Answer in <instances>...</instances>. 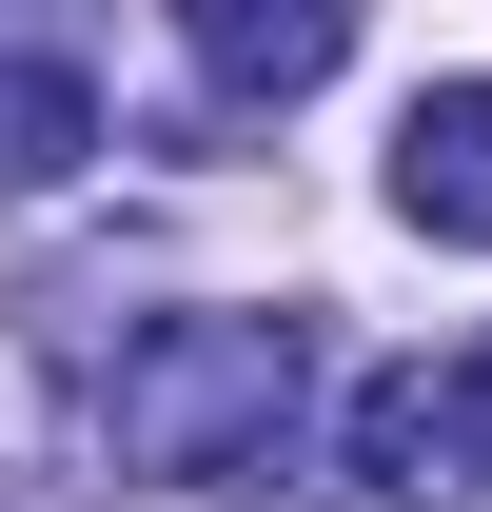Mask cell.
<instances>
[{
	"mask_svg": "<svg viewBox=\"0 0 492 512\" xmlns=\"http://www.w3.org/2000/svg\"><path fill=\"white\" fill-rule=\"evenodd\" d=\"M99 414H119V453L178 473V493H237V512L315 493V335L296 316H158Z\"/></svg>",
	"mask_w": 492,
	"mask_h": 512,
	"instance_id": "6da1fadb",
	"label": "cell"
},
{
	"mask_svg": "<svg viewBox=\"0 0 492 512\" xmlns=\"http://www.w3.org/2000/svg\"><path fill=\"white\" fill-rule=\"evenodd\" d=\"M355 473L394 512H492V355H394L355 394Z\"/></svg>",
	"mask_w": 492,
	"mask_h": 512,
	"instance_id": "7a4b0ae2",
	"label": "cell"
},
{
	"mask_svg": "<svg viewBox=\"0 0 492 512\" xmlns=\"http://www.w3.org/2000/svg\"><path fill=\"white\" fill-rule=\"evenodd\" d=\"M178 40H197V79L237 119H276V99H315L355 60V0H178Z\"/></svg>",
	"mask_w": 492,
	"mask_h": 512,
	"instance_id": "3957f363",
	"label": "cell"
},
{
	"mask_svg": "<svg viewBox=\"0 0 492 512\" xmlns=\"http://www.w3.org/2000/svg\"><path fill=\"white\" fill-rule=\"evenodd\" d=\"M394 217L414 237H492V79H433L394 119Z\"/></svg>",
	"mask_w": 492,
	"mask_h": 512,
	"instance_id": "277c9868",
	"label": "cell"
},
{
	"mask_svg": "<svg viewBox=\"0 0 492 512\" xmlns=\"http://www.w3.org/2000/svg\"><path fill=\"white\" fill-rule=\"evenodd\" d=\"M79 158H99V99L60 60H0V197H60Z\"/></svg>",
	"mask_w": 492,
	"mask_h": 512,
	"instance_id": "5b68a950",
	"label": "cell"
}]
</instances>
